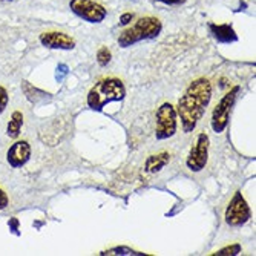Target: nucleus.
<instances>
[{
    "label": "nucleus",
    "instance_id": "7ed1b4c3",
    "mask_svg": "<svg viewBox=\"0 0 256 256\" xmlns=\"http://www.w3.org/2000/svg\"><path fill=\"white\" fill-rule=\"evenodd\" d=\"M161 30H162V23L160 18L150 16L142 17L132 26H129L118 36V44L122 48H128V46H132L138 42L152 40L160 36Z\"/></svg>",
    "mask_w": 256,
    "mask_h": 256
},
{
    "label": "nucleus",
    "instance_id": "ddd939ff",
    "mask_svg": "<svg viewBox=\"0 0 256 256\" xmlns=\"http://www.w3.org/2000/svg\"><path fill=\"white\" fill-rule=\"evenodd\" d=\"M170 161V155L169 152H160V154H155V155H150L146 162H144V170L148 174H155V172H160L162 168H164L168 162Z\"/></svg>",
    "mask_w": 256,
    "mask_h": 256
},
{
    "label": "nucleus",
    "instance_id": "4468645a",
    "mask_svg": "<svg viewBox=\"0 0 256 256\" xmlns=\"http://www.w3.org/2000/svg\"><path fill=\"white\" fill-rule=\"evenodd\" d=\"M22 126H23V114L20 110H14L6 126V135L10 138H17L22 132Z\"/></svg>",
    "mask_w": 256,
    "mask_h": 256
},
{
    "label": "nucleus",
    "instance_id": "412c9836",
    "mask_svg": "<svg viewBox=\"0 0 256 256\" xmlns=\"http://www.w3.org/2000/svg\"><path fill=\"white\" fill-rule=\"evenodd\" d=\"M57 80H62L63 78V76L64 74H68V68L64 66V64H58V68H57Z\"/></svg>",
    "mask_w": 256,
    "mask_h": 256
},
{
    "label": "nucleus",
    "instance_id": "a211bd4d",
    "mask_svg": "<svg viewBox=\"0 0 256 256\" xmlns=\"http://www.w3.org/2000/svg\"><path fill=\"white\" fill-rule=\"evenodd\" d=\"M8 100H10V97H8L6 89L4 86H0V114H2L5 110V108L8 106Z\"/></svg>",
    "mask_w": 256,
    "mask_h": 256
},
{
    "label": "nucleus",
    "instance_id": "2eb2a0df",
    "mask_svg": "<svg viewBox=\"0 0 256 256\" xmlns=\"http://www.w3.org/2000/svg\"><path fill=\"white\" fill-rule=\"evenodd\" d=\"M240 253H241V244H232V246H227V247L215 252L214 254L215 256H235Z\"/></svg>",
    "mask_w": 256,
    "mask_h": 256
},
{
    "label": "nucleus",
    "instance_id": "9b49d317",
    "mask_svg": "<svg viewBox=\"0 0 256 256\" xmlns=\"http://www.w3.org/2000/svg\"><path fill=\"white\" fill-rule=\"evenodd\" d=\"M22 89H23V94L26 96V98L32 104H42V103H48V102L52 100V96L50 94V92L40 90L38 88L30 84L28 82H23L22 83Z\"/></svg>",
    "mask_w": 256,
    "mask_h": 256
},
{
    "label": "nucleus",
    "instance_id": "aec40b11",
    "mask_svg": "<svg viewBox=\"0 0 256 256\" xmlns=\"http://www.w3.org/2000/svg\"><path fill=\"white\" fill-rule=\"evenodd\" d=\"M8 204H10V198H8V195L0 189V210H4V208H6L8 207Z\"/></svg>",
    "mask_w": 256,
    "mask_h": 256
},
{
    "label": "nucleus",
    "instance_id": "1a4fd4ad",
    "mask_svg": "<svg viewBox=\"0 0 256 256\" xmlns=\"http://www.w3.org/2000/svg\"><path fill=\"white\" fill-rule=\"evenodd\" d=\"M40 43L44 46V48L50 50H74L76 48V40L68 36L66 32L62 31H48V32H42L38 37Z\"/></svg>",
    "mask_w": 256,
    "mask_h": 256
},
{
    "label": "nucleus",
    "instance_id": "5701e85b",
    "mask_svg": "<svg viewBox=\"0 0 256 256\" xmlns=\"http://www.w3.org/2000/svg\"><path fill=\"white\" fill-rule=\"evenodd\" d=\"M10 226H11V227H12V230L16 232V230H17V226H18V221L14 218V220H11V221H10Z\"/></svg>",
    "mask_w": 256,
    "mask_h": 256
},
{
    "label": "nucleus",
    "instance_id": "dca6fc26",
    "mask_svg": "<svg viewBox=\"0 0 256 256\" xmlns=\"http://www.w3.org/2000/svg\"><path fill=\"white\" fill-rule=\"evenodd\" d=\"M112 60V54H110V51L108 50V48H100L98 50V52H97V62H98V64L100 66H106V64H109V62Z\"/></svg>",
    "mask_w": 256,
    "mask_h": 256
},
{
    "label": "nucleus",
    "instance_id": "9d476101",
    "mask_svg": "<svg viewBox=\"0 0 256 256\" xmlns=\"http://www.w3.org/2000/svg\"><path fill=\"white\" fill-rule=\"evenodd\" d=\"M31 158V146L25 140L16 142L6 152V161L12 169H20L26 164Z\"/></svg>",
    "mask_w": 256,
    "mask_h": 256
},
{
    "label": "nucleus",
    "instance_id": "0eeeda50",
    "mask_svg": "<svg viewBox=\"0 0 256 256\" xmlns=\"http://www.w3.org/2000/svg\"><path fill=\"white\" fill-rule=\"evenodd\" d=\"M69 8L77 17L89 23H102L108 16L106 8L94 0H71Z\"/></svg>",
    "mask_w": 256,
    "mask_h": 256
},
{
    "label": "nucleus",
    "instance_id": "b1692460",
    "mask_svg": "<svg viewBox=\"0 0 256 256\" xmlns=\"http://www.w3.org/2000/svg\"><path fill=\"white\" fill-rule=\"evenodd\" d=\"M2 2H11V0H2Z\"/></svg>",
    "mask_w": 256,
    "mask_h": 256
},
{
    "label": "nucleus",
    "instance_id": "f03ea898",
    "mask_svg": "<svg viewBox=\"0 0 256 256\" xmlns=\"http://www.w3.org/2000/svg\"><path fill=\"white\" fill-rule=\"evenodd\" d=\"M126 97V88L120 78L106 77L98 80L88 92V106L92 110H103L112 102H122Z\"/></svg>",
    "mask_w": 256,
    "mask_h": 256
},
{
    "label": "nucleus",
    "instance_id": "20e7f679",
    "mask_svg": "<svg viewBox=\"0 0 256 256\" xmlns=\"http://www.w3.org/2000/svg\"><path fill=\"white\" fill-rule=\"evenodd\" d=\"M155 136L158 140H168L176 134L178 120H176V109L170 103H162L156 109L155 115Z\"/></svg>",
    "mask_w": 256,
    "mask_h": 256
},
{
    "label": "nucleus",
    "instance_id": "f3484780",
    "mask_svg": "<svg viewBox=\"0 0 256 256\" xmlns=\"http://www.w3.org/2000/svg\"><path fill=\"white\" fill-rule=\"evenodd\" d=\"M102 254H143L140 252H134L130 248H126V247H118V248H110L108 252H103Z\"/></svg>",
    "mask_w": 256,
    "mask_h": 256
},
{
    "label": "nucleus",
    "instance_id": "f8f14e48",
    "mask_svg": "<svg viewBox=\"0 0 256 256\" xmlns=\"http://www.w3.org/2000/svg\"><path fill=\"white\" fill-rule=\"evenodd\" d=\"M208 28H210L214 37L220 43H234V42L238 40V36H236L235 30L232 28L230 25H227V23H224V25H215V23H210Z\"/></svg>",
    "mask_w": 256,
    "mask_h": 256
},
{
    "label": "nucleus",
    "instance_id": "f257e3e1",
    "mask_svg": "<svg viewBox=\"0 0 256 256\" xmlns=\"http://www.w3.org/2000/svg\"><path fill=\"white\" fill-rule=\"evenodd\" d=\"M210 98L212 83L204 77L194 80L184 90V94L178 100L176 114L180 115V122L186 134L192 132L196 128L210 103Z\"/></svg>",
    "mask_w": 256,
    "mask_h": 256
},
{
    "label": "nucleus",
    "instance_id": "6ab92c4d",
    "mask_svg": "<svg viewBox=\"0 0 256 256\" xmlns=\"http://www.w3.org/2000/svg\"><path fill=\"white\" fill-rule=\"evenodd\" d=\"M134 14L132 12H124V14H122V17H120V25L122 26H126V25H129V23L134 20Z\"/></svg>",
    "mask_w": 256,
    "mask_h": 256
},
{
    "label": "nucleus",
    "instance_id": "6e6552de",
    "mask_svg": "<svg viewBox=\"0 0 256 256\" xmlns=\"http://www.w3.org/2000/svg\"><path fill=\"white\" fill-rule=\"evenodd\" d=\"M208 160V136L207 134H200L196 138L195 146L190 149V154L186 160V164H188L189 170L192 172H201Z\"/></svg>",
    "mask_w": 256,
    "mask_h": 256
},
{
    "label": "nucleus",
    "instance_id": "4be33fe9",
    "mask_svg": "<svg viewBox=\"0 0 256 256\" xmlns=\"http://www.w3.org/2000/svg\"><path fill=\"white\" fill-rule=\"evenodd\" d=\"M160 4H164V5H182L186 0H156Z\"/></svg>",
    "mask_w": 256,
    "mask_h": 256
},
{
    "label": "nucleus",
    "instance_id": "423d86ee",
    "mask_svg": "<svg viewBox=\"0 0 256 256\" xmlns=\"http://www.w3.org/2000/svg\"><path fill=\"white\" fill-rule=\"evenodd\" d=\"M250 207L241 192H235L226 208V222L230 227H241L250 220Z\"/></svg>",
    "mask_w": 256,
    "mask_h": 256
},
{
    "label": "nucleus",
    "instance_id": "39448f33",
    "mask_svg": "<svg viewBox=\"0 0 256 256\" xmlns=\"http://www.w3.org/2000/svg\"><path fill=\"white\" fill-rule=\"evenodd\" d=\"M238 92H240V86H234L220 100V103L215 106V109L212 112V122H210V124H212V129L216 134H221L226 129V126L228 123V117H230L232 108H234V104L236 102Z\"/></svg>",
    "mask_w": 256,
    "mask_h": 256
}]
</instances>
